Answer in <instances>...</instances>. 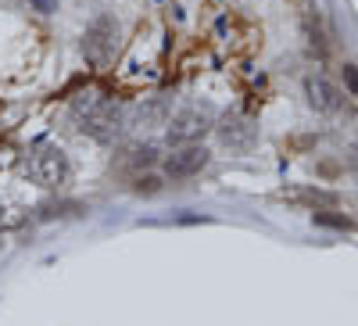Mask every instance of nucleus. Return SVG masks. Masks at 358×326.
<instances>
[{"instance_id":"1","label":"nucleus","mask_w":358,"mask_h":326,"mask_svg":"<svg viewBox=\"0 0 358 326\" xmlns=\"http://www.w3.org/2000/svg\"><path fill=\"white\" fill-rule=\"evenodd\" d=\"M29 172L36 176V180L43 187H57L69 176V158L62 151H54V147H47V151H36L33 162H29Z\"/></svg>"},{"instance_id":"2","label":"nucleus","mask_w":358,"mask_h":326,"mask_svg":"<svg viewBox=\"0 0 358 326\" xmlns=\"http://www.w3.org/2000/svg\"><path fill=\"white\" fill-rule=\"evenodd\" d=\"M204 165H208L204 147H187V151H176L165 162V172H169V180H190V176H197Z\"/></svg>"},{"instance_id":"3","label":"nucleus","mask_w":358,"mask_h":326,"mask_svg":"<svg viewBox=\"0 0 358 326\" xmlns=\"http://www.w3.org/2000/svg\"><path fill=\"white\" fill-rule=\"evenodd\" d=\"M219 140L229 147V151H248V147L255 143V126L248 122V118H226V122L219 126Z\"/></svg>"},{"instance_id":"4","label":"nucleus","mask_w":358,"mask_h":326,"mask_svg":"<svg viewBox=\"0 0 358 326\" xmlns=\"http://www.w3.org/2000/svg\"><path fill=\"white\" fill-rule=\"evenodd\" d=\"M305 86H308V101H312V108H319V111H337V108H341V94H337V86H334L330 79L312 76Z\"/></svg>"},{"instance_id":"5","label":"nucleus","mask_w":358,"mask_h":326,"mask_svg":"<svg viewBox=\"0 0 358 326\" xmlns=\"http://www.w3.org/2000/svg\"><path fill=\"white\" fill-rule=\"evenodd\" d=\"M204 122H208V118H204V115H197V111H190V115H179L176 122H172V129H169V136H172L176 143L194 140V136L204 129Z\"/></svg>"},{"instance_id":"6","label":"nucleus","mask_w":358,"mask_h":326,"mask_svg":"<svg viewBox=\"0 0 358 326\" xmlns=\"http://www.w3.org/2000/svg\"><path fill=\"white\" fill-rule=\"evenodd\" d=\"M344 83H348V94L358 97V69L355 65H344Z\"/></svg>"},{"instance_id":"7","label":"nucleus","mask_w":358,"mask_h":326,"mask_svg":"<svg viewBox=\"0 0 358 326\" xmlns=\"http://www.w3.org/2000/svg\"><path fill=\"white\" fill-rule=\"evenodd\" d=\"M33 4H36L40 11H54V8H57V0H33Z\"/></svg>"}]
</instances>
